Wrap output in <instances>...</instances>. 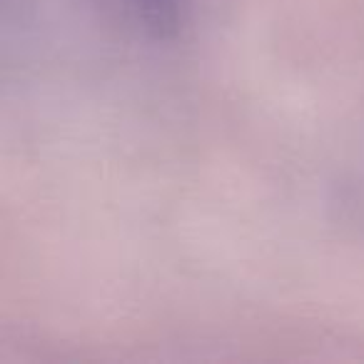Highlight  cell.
Listing matches in <instances>:
<instances>
[{"label": "cell", "instance_id": "1", "mask_svg": "<svg viewBox=\"0 0 364 364\" xmlns=\"http://www.w3.org/2000/svg\"><path fill=\"white\" fill-rule=\"evenodd\" d=\"M127 16L145 38L170 43L190 21V0H122Z\"/></svg>", "mask_w": 364, "mask_h": 364}]
</instances>
